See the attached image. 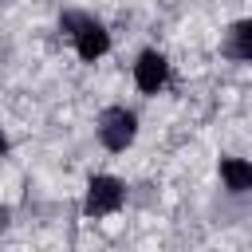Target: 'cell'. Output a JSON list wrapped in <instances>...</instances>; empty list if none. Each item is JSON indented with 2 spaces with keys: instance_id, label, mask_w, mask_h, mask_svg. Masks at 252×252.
I'll return each mask as SVG.
<instances>
[{
  "instance_id": "obj_1",
  "label": "cell",
  "mask_w": 252,
  "mask_h": 252,
  "mask_svg": "<svg viewBox=\"0 0 252 252\" xmlns=\"http://www.w3.org/2000/svg\"><path fill=\"white\" fill-rule=\"evenodd\" d=\"M59 28L71 35L75 55H79L83 63H98V59L110 51V32H106V24L94 20V16H87V12H63V16H59Z\"/></svg>"
},
{
  "instance_id": "obj_2",
  "label": "cell",
  "mask_w": 252,
  "mask_h": 252,
  "mask_svg": "<svg viewBox=\"0 0 252 252\" xmlns=\"http://www.w3.org/2000/svg\"><path fill=\"white\" fill-rule=\"evenodd\" d=\"M94 134H98V146L110 150V154H126L134 142H138V114L130 106H106L94 122Z\"/></svg>"
},
{
  "instance_id": "obj_3",
  "label": "cell",
  "mask_w": 252,
  "mask_h": 252,
  "mask_svg": "<svg viewBox=\"0 0 252 252\" xmlns=\"http://www.w3.org/2000/svg\"><path fill=\"white\" fill-rule=\"evenodd\" d=\"M126 205V181L114 177V173H94L87 181V193H83V213L87 217H110Z\"/></svg>"
},
{
  "instance_id": "obj_4",
  "label": "cell",
  "mask_w": 252,
  "mask_h": 252,
  "mask_svg": "<svg viewBox=\"0 0 252 252\" xmlns=\"http://www.w3.org/2000/svg\"><path fill=\"white\" fill-rule=\"evenodd\" d=\"M165 83H169V59H165V51H158V47L138 51V59H134V87L142 94H158V91H165Z\"/></svg>"
},
{
  "instance_id": "obj_5",
  "label": "cell",
  "mask_w": 252,
  "mask_h": 252,
  "mask_svg": "<svg viewBox=\"0 0 252 252\" xmlns=\"http://www.w3.org/2000/svg\"><path fill=\"white\" fill-rule=\"evenodd\" d=\"M217 173H220V185H224L228 193H236V197L252 193V161H248V158L224 154V158L217 161Z\"/></svg>"
},
{
  "instance_id": "obj_6",
  "label": "cell",
  "mask_w": 252,
  "mask_h": 252,
  "mask_svg": "<svg viewBox=\"0 0 252 252\" xmlns=\"http://www.w3.org/2000/svg\"><path fill=\"white\" fill-rule=\"evenodd\" d=\"M224 55L236 63H252V20H236L224 32Z\"/></svg>"
}]
</instances>
